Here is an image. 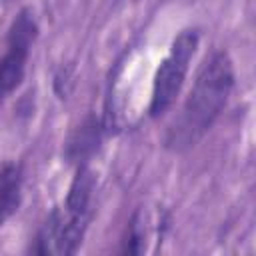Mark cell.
Listing matches in <instances>:
<instances>
[{"label": "cell", "mask_w": 256, "mask_h": 256, "mask_svg": "<svg viewBox=\"0 0 256 256\" xmlns=\"http://www.w3.org/2000/svg\"><path fill=\"white\" fill-rule=\"evenodd\" d=\"M36 32H38V26H36L34 14L30 10H22L14 18L8 30L6 52L0 58V104L6 100V96H10L20 86Z\"/></svg>", "instance_id": "cell-4"}, {"label": "cell", "mask_w": 256, "mask_h": 256, "mask_svg": "<svg viewBox=\"0 0 256 256\" xmlns=\"http://www.w3.org/2000/svg\"><path fill=\"white\" fill-rule=\"evenodd\" d=\"M198 30L196 28H188L182 30L172 46L170 52L166 54V58L160 62L156 74H154V84H152V98H150V116H162L176 100L186 72H188V64L196 52L198 46Z\"/></svg>", "instance_id": "cell-3"}, {"label": "cell", "mask_w": 256, "mask_h": 256, "mask_svg": "<svg viewBox=\"0 0 256 256\" xmlns=\"http://www.w3.org/2000/svg\"><path fill=\"white\" fill-rule=\"evenodd\" d=\"M22 200V166L16 162L0 164V226L18 210Z\"/></svg>", "instance_id": "cell-5"}, {"label": "cell", "mask_w": 256, "mask_h": 256, "mask_svg": "<svg viewBox=\"0 0 256 256\" xmlns=\"http://www.w3.org/2000/svg\"><path fill=\"white\" fill-rule=\"evenodd\" d=\"M98 144H100V126H98V120L90 116L70 136L66 144V156L70 162H76L80 166L88 160V156L96 152Z\"/></svg>", "instance_id": "cell-6"}, {"label": "cell", "mask_w": 256, "mask_h": 256, "mask_svg": "<svg viewBox=\"0 0 256 256\" xmlns=\"http://www.w3.org/2000/svg\"><path fill=\"white\" fill-rule=\"evenodd\" d=\"M234 88V70L226 52H214L200 68L196 82L174 122L168 126L164 144L168 150L192 148L214 124Z\"/></svg>", "instance_id": "cell-1"}, {"label": "cell", "mask_w": 256, "mask_h": 256, "mask_svg": "<svg viewBox=\"0 0 256 256\" xmlns=\"http://www.w3.org/2000/svg\"><path fill=\"white\" fill-rule=\"evenodd\" d=\"M142 232H140V222H138V214H134V218L130 220V226H128V236L124 240V248L122 252L126 254H138L142 250Z\"/></svg>", "instance_id": "cell-7"}, {"label": "cell", "mask_w": 256, "mask_h": 256, "mask_svg": "<svg viewBox=\"0 0 256 256\" xmlns=\"http://www.w3.org/2000/svg\"><path fill=\"white\" fill-rule=\"evenodd\" d=\"M94 178L86 164H80L70 184L64 206L54 208L38 230L32 252L36 254H74L92 218Z\"/></svg>", "instance_id": "cell-2"}]
</instances>
